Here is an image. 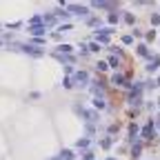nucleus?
<instances>
[{
  "label": "nucleus",
  "mask_w": 160,
  "mask_h": 160,
  "mask_svg": "<svg viewBox=\"0 0 160 160\" xmlns=\"http://www.w3.org/2000/svg\"><path fill=\"white\" fill-rule=\"evenodd\" d=\"M7 49L22 51V53H27V56H33V58H40V56H42V49H36L33 45H11V47H7Z\"/></svg>",
  "instance_id": "f257e3e1"
},
{
  "label": "nucleus",
  "mask_w": 160,
  "mask_h": 160,
  "mask_svg": "<svg viewBox=\"0 0 160 160\" xmlns=\"http://www.w3.org/2000/svg\"><path fill=\"white\" fill-rule=\"evenodd\" d=\"M67 11L71 16H78V18H89V7L87 5H67Z\"/></svg>",
  "instance_id": "f03ea898"
},
{
  "label": "nucleus",
  "mask_w": 160,
  "mask_h": 160,
  "mask_svg": "<svg viewBox=\"0 0 160 160\" xmlns=\"http://www.w3.org/2000/svg\"><path fill=\"white\" fill-rule=\"evenodd\" d=\"M71 80H73L76 87H87V85H89V73H87V71H76Z\"/></svg>",
  "instance_id": "7ed1b4c3"
},
{
  "label": "nucleus",
  "mask_w": 160,
  "mask_h": 160,
  "mask_svg": "<svg viewBox=\"0 0 160 160\" xmlns=\"http://www.w3.org/2000/svg\"><path fill=\"white\" fill-rule=\"evenodd\" d=\"M45 29H47V27H45V22H40V25H31L27 31H29L33 38H45Z\"/></svg>",
  "instance_id": "20e7f679"
},
{
  "label": "nucleus",
  "mask_w": 160,
  "mask_h": 160,
  "mask_svg": "<svg viewBox=\"0 0 160 160\" xmlns=\"http://www.w3.org/2000/svg\"><path fill=\"white\" fill-rule=\"evenodd\" d=\"M158 67H160V53H153V56L149 58V62L145 65V69H147L149 73H153V71H156Z\"/></svg>",
  "instance_id": "39448f33"
},
{
  "label": "nucleus",
  "mask_w": 160,
  "mask_h": 160,
  "mask_svg": "<svg viewBox=\"0 0 160 160\" xmlns=\"http://www.w3.org/2000/svg\"><path fill=\"white\" fill-rule=\"evenodd\" d=\"M140 136H142L145 140H151V138L156 136V125H153V122L145 125V127H142V131H140Z\"/></svg>",
  "instance_id": "423d86ee"
},
{
  "label": "nucleus",
  "mask_w": 160,
  "mask_h": 160,
  "mask_svg": "<svg viewBox=\"0 0 160 160\" xmlns=\"http://www.w3.org/2000/svg\"><path fill=\"white\" fill-rule=\"evenodd\" d=\"M80 116H85L87 122H98V120H100V113L93 111V109H82V113H80Z\"/></svg>",
  "instance_id": "0eeeda50"
},
{
  "label": "nucleus",
  "mask_w": 160,
  "mask_h": 160,
  "mask_svg": "<svg viewBox=\"0 0 160 160\" xmlns=\"http://www.w3.org/2000/svg\"><path fill=\"white\" fill-rule=\"evenodd\" d=\"M140 151H142V142H140V140H136V142L131 145V151H129L131 160H138V158H140Z\"/></svg>",
  "instance_id": "6e6552de"
},
{
  "label": "nucleus",
  "mask_w": 160,
  "mask_h": 160,
  "mask_svg": "<svg viewBox=\"0 0 160 160\" xmlns=\"http://www.w3.org/2000/svg\"><path fill=\"white\" fill-rule=\"evenodd\" d=\"M93 9H113L116 2H105V0H96V2H91Z\"/></svg>",
  "instance_id": "1a4fd4ad"
},
{
  "label": "nucleus",
  "mask_w": 160,
  "mask_h": 160,
  "mask_svg": "<svg viewBox=\"0 0 160 160\" xmlns=\"http://www.w3.org/2000/svg\"><path fill=\"white\" fill-rule=\"evenodd\" d=\"M53 56H56V58L60 60V62H65V65H71L73 60H76V58H73L71 53H53Z\"/></svg>",
  "instance_id": "9d476101"
},
{
  "label": "nucleus",
  "mask_w": 160,
  "mask_h": 160,
  "mask_svg": "<svg viewBox=\"0 0 160 160\" xmlns=\"http://www.w3.org/2000/svg\"><path fill=\"white\" fill-rule=\"evenodd\" d=\"M42 22H45V27H53V25H58V18L53 13H47V16H42Z\"/></svg>",
  "instance_id": "9b49d317"
},
{
  "label": "nucleus",
  "mask_w": 160,
  "mask_h": 160,
  "mask_svg": "<svg viewBox=\"0 0 160 160\" xmlns=\"http://www.w3.org/2000/svg\"><path fill=\"white\" fill-rule=\"evenodd\" d=\"M111 82H113V85H127V80H125V76L120 73V71H113V76H111Z\"/></svg>",
  "instance_id": "f8f14e48"
},
{
  "label": "nucleus",
  "mask_w": 160,
  "mask_h": 160,
  "mask_svg": "<svg viewBox=\"0 0 160 160\" xmlns=\"http://www.w3.org/2000/svg\"><path fill=\"white\" fill-rule=\"evenodd\" d=\"M138 56H140V58H151V53H149V47H147L145 42H140V45H138Z\"/></svg>",
  "instance_id": "ddd939ff"
},
{
  "label": "nucleus",
  "mask_w": 160,
  "mask_h": 160,
  "mask_svg": "<svg viewBox=\"0 0 160 160\" xmlns=\"http://www.w3.org/2000/svg\"><path fill=\"white\" fill-rule=\"evenodd\" d=\"M73 156H76V153H73L71 149H62L58 158H60V160H73Z\"/></svg>",
  "instance_id": "4468645a"
},
{
  "label": "nucleus",
  "mask_w": 160,
  "mask_h": 160,
  "mask_svg": "<svg viewBox=\"0 0 160 160\" xmlns=\"http://www.w3.org/2000/svg\"><path fill=\"white\" fill-rule=\"evenodd\" d=\"M118 20H120V13H118V11H116V13L111 11V13L107 16V22H109L111 27H113V25H118Z\"/></svg>",
  "instance_id": "2eb2a0df"
},
{
  "label": "nucleus",
  "mask_w": 160,
  "mask_h": 160,
  "mask_svg": "<svg viewBox=\"0 0 160 160\" xmlns=\"http://www.w3.org/2000/svg\"><path fill=\"white\" fill-rule=\"evenodd\" d=\"M89 147V138H78L76 140V149H87Z\"/></svg>",
  "instance_id": "dca6fc26"
},
{
  "label": "nucleus",
  "mask_w": 160,
  "mask_h": 160,
  "mask_svg": "<svg viewBox=\"0 0 160 160\" xmlns=\"http://www.w3.org/2000/svg\"><path fill=\"white\" fill-rule=\"evenodd\" d=\"M111 145H113V136H109V138H102V140H100V147H102V149H111Z\"/></svg>",
  "instance_id": "f3484780"
},
{
  "label": "nucleus",
  "mask_w": 160,
  "mask_h": 160,
  "mask_svg": "<svg viewBox=\"0 0 160 160\" xmlns=\"http://www.w3.org/2000/svg\"><path fill=\"white\" fill-rule=\"evenodd\" d=\"M71 45H67V42H62V45H58V51L56 53H71Z\"/></svg>",
  "instance_id": "a211bd4d"
},
{
  "label": "nucleus",
  "mask_w": 160,
  "mask_h": 160,
  "mask_svg": "<svg viewBox=\"0 0 160 160\" xmlns=\"http://www.w3.org/2000/svg\"><path fill=\"white\" fill-rule=\"evenodd\" d=\"M107 65H109L111 69H118V67H120V60H118V56H111V58L107 60Z\"/></svg>",
  "instance_id": "6ab92c4d"
},
{
  "label": "nucleus",
  "mask_w": 160,
  "mask_h": 160,
  "mask_svg": "<svg viewBox=\"0 0 160 160\" xmlns=\"http://www.w3.org/2000/svg\"><path fill=\"white\" fill-rule=\"evenodd\" d=\"M93 107H96V109H105V107H107L105 98H93Z\"/></svg>",
  "instance_id": "aec40b11"
},
{
  "label": "nucleus",
  "mask_w": 160,
  "mask_h": 160,
  "mask_svg": "<svg viewBox=\"0 0 160 160\" xmlns=\"http://www.w3.org/2000/svg\"><path fill=\"white\" fill-rule=\"evenodd\" d=\"M122 18H125V22H127V25H133V22H136V18H133V13H131V11H125V13H122Z\"/></svg>",
  "instance_id": "412c9836"
},
{
  "label": "nucleus",
  "mask_w": 160,
  "mask_h": 160,
  "mask_svg": "<svg viewBox=\"0 0 160 160\" xmlns=\"http://www.w3.org/2000/svg\"><path fill=\"white\" fill-rule=\"evenodd\" d=\"M87 25L89 27H100V25H102V20H100V18H87Z\"/></svg>",
  "instance_id": "4be33fe9"
},
{
  "label": "nucleus",
  "mask_w": 160,
  "mask_h": 160,
  "mask_svg": "<svg viewBox=\"0 0 160 160\" xmlns=\"http://www.w3.org/2000/svg\"><path fill=\"white\" fill-rule=\"evenodd\" d=\"M62 87H65V89H73V87H76V85H73V80H71V78H69V76H67V78H65V80H62Z\"/></svg>",
  "instance_id": "5701e85b"
},
{
  "label": "nucleus",
  "mask_w": 160,
  "mask_h": 160,
  "mask_svg": "<svg viewBox=\"0 0 160 160\" xmlns=\"http://www.w3.org/2000/svg\"><path fill=\"white\" fill-rule=\"evenodd\" d=\"M85 131H87V136H93V133H96V127H93V122H87V125H85Z\"/></svg>",
  "instance_id": "b1692460"
},
{
  "label": "nucleus",
  "mask_w": 160,
  "mask_h": 160,
  "mask_svg": "<svg viewBox=\"0 0 160 160\" xmlns=\"http://www.w3.org/2000/svg\"><path fill=\"white\" fill-rule=\"evenodd\" d=\"M145 38H147V42H153V40H156V29L147 31V33H145Z\"/></svg>",
  "instance_id": "393cba45"
},
{
  "label": "nucleus",
  "mask_w": 160,
  "mask_h": 160,
  "mask_svg": "<svg viewBox=\"0 0 160 160\" xmlns=\"http://www.w3.org/2000/svg\"><path fill=\"white\" fill-rule=\"evenodd\" d=\"M107 67H109V65L105 62V60H98V62H96V69H98V71H105Z\"/></svg>",
  "instance_id": "a878e982"
},
{
  "label": "nucleus",
  "mask_w": 160,
  "mask_h": 160,
  "mask_svg": "<svg viewBox=\"0 0 160 160\" xmlns=\"http://www.w3.org/2000/svg\"><path fill=\"white\" fill-rule=\"evenodd\" d=\"M45 40H47V38H33L31 45H33V47H40V45H45Z\"/></svg>",
  "instance_id": "bb28decb"
},
{
  "label": "nucleus",
  "mask_w": 160,
  "mask_h": 160,
  "mask_svg": "<svg viewBox=\"0 0 160 160\" xmlns=\"http://www.w3.org/2000/svg\"><path fill=\"white\" fill-rule=\"evenodd\" d=\"M71 29H73V27H71L69 22H65V25H60V27H58V31H60V33H62V31H71Z\"/></svg>",
  "instance_id": "cd10ccee"
},
{
  "label": "nucleus",
  "mask_w": 160,
  "mask_h": 160,
  "mask_svg": "<svg viewBox=\"0 0 160 160\" xmlns=\"http://www.w3.org/2000/svg\"><path fill=\"white\" fill-rule=\"evenodd\" d=\"M151 25H160V13H151Z\"/></svg>",
  "instance_id": "c85d7f7f"
},
{
  "label": "nucleus",
  "mask_w": 160,
  "mask_h": 160,
  "mask_svg": "<svg viewBox=\"0 0 160 160\" xmlns=\"http://www.w3.org/2000/svg\"><path fill=\"white\" fill-rule=\"evenodd\" d=\"M100 49H102V47H100L96 40H93V42H89V51H100Z\"/></svg>",
  "instance_id": "c756f323"
},
{
  "label": "nucleus",
  "mask_w": 160,
  "mask_h": 160,
  "mask_svg": "<svg viewBox=\"0 0 160 160\" xmlns=\"http://www.w3.org/2000/svg\"><path fill=\"white\" fill-rule=\"evenodd\" d=\"M122 45H133V36H122Z\"/></svg>",
  "instance_id": "7c9ffc66"
},
{
  "label": "nucleus",
  "mask_w": 160,
  "mask_h": 160,
  "mask_svg": "<svg viewBox=\"0 0 160 160\" xmlns=\"http://www.w3.org/2000/svg\"><path fill=\"white\" fill-rule=\"evenodd\" d=\"M85 160H93V151H91V149L85 151Z\"/></svg>",
  "instance_id": "2f4dec72"
},
{
  "label": "nucleus",
  "mask_w": 160,
  "mask_h": 160,
  "mask_svg": "<svg viewBox=\"0 0 160 160\" xmlns=\"http://www.w3.org/2000/svg\"><path fill=\"white\" fill-rule=\"evenodd\" d=\"M145 87H147V89H153V87H158V85H156V80H147Z\"/></svg>",
  "instance_id": "473e14b6"
},
{
  "label": "nucleus",
  "mask_w": 160,
  "mask_h": 160,
  "mask_svg": "<svg viewBox=\"0 0 160 160\" xmlns=\"http://www.w3.org/2000/svg\"><path fill=\"white\" fill-rule=\"evenodd\" d=\"M29 98H31V100H38V98H40V93H38V91H31V93H29Z\"/></svg>",
  "instance_id": "72a5a7b5"
},
{
  "label": "nucleus",
  "mask_w": 160,
  "mask_h": 160,
  "mask_svg": "<svg viewBox=\"0 0 160 160\" xmlns=\"http://www.w3.org/2000/svg\"><path fill=\"white\" fill-rule=\"evenodd\" d=\"M156 129H158V131H160V120H158V122H156Z\"/></svg>",
  "instance_id": "f704fd0d"
},
{
  "label": "nucleus",
  "mask_w": 160,
  "mask_h": 160,
  "mask_svg": "<svg viewBox=\"0 0 160 160\" xmlns=\"http://www.w3.org/2000/svg\"><path fill=\"white\" fill-rule=\"evenodd\" d=\"M156 85H158V87H160V78H158V80H156Z\"/></svg>",
  "instance_id": "c9c22d12"
},
{
  "label": "nucleus",
  "mask_w": 160,
  "mask_h": 160,
  "mask_svg": "<svg viewBox=\"0 0 160 160\" xmlns=\"http://www.w3.org/2000/svg\"><path fill=\"white\" fill-rule=\"evenodd\" d=\"M107 160H116V158H107Z\"/></svg>",
  "instance_id": "e433bc0d"
},
{
  "label": "nucleus",
  "mask_w": 160,
  "mask_h": 160,
  "mask_svg": "<svg viewBox=\"0 0 160 160\" xmlns=\"http://www.w3.org/2000/svg\"><path fill=\"white\" fill-rule=\"evenodd\" d=\"M51 160H60V158H51Z\"/></svg>",
  "instance_id": "4c0bfd02"
},
{
  "label": "nucleus",
  "mask_w": 160,
  "mask_h": 160,
  "mask_svg": "<svg viewBox=\"0 0 160 160\" xmlns=\"http://www.w3.org/2000/svg\"><path fill=\"white\" fill-rule=\"evenodd\" d=\"M158 105H160V98H158Z\"/></svg>",
  "instance_id": "58836bf2"
},
{
  "label": "nucleus",
  "mask_w": 160,
  "mask_h": 160,
  "mask_svg": "<svg viewBox=\"0 0 160 160\" xmlns=\"http://www.w3.org/2000/svg\"><path fill=\"white\" fill-rule=\"evenodd\" d=\"M0 45H2V42H0Z\"/></svg>",
  "instance_id": "ea45409f"
}]
</instances>
